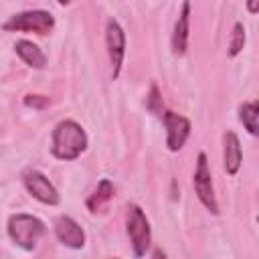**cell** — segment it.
<instances>
[{
    "instance_id": "obj_19",
    "label": "cell",
    "mask_w": 259,
    "mask_h": 259,
    "mask_svg": "<svg viewBox=\"0 0 259 259\" xmlns=\"http://www.w3.org/2000/svg\"><path fill=\"white\" fill-rule=\"evenodd\" d=\"M57 2H59V4H61V6H67V4H69V2H71V0H57Z\"/></svg>"
},
{
    "instance_id": "obj_13",
    "label": "cell",
    "mask_w": 259,
    "mask_h": 259,
    "mask_svg": "<svg viewBox=\"0 0 259 259\" xmlns=\"http://www.w3.org/2000/svg\"><path fill=\"white\" fill-rule=\"evenodd\" d=\"M113 192H115V188H113V184H111V180H107V178H103V180H99V184H97V188L93 190V194L87 198V208L91 210V212H97V210H101L111 198H113Z\"/></svg>"
},
{
    "instance_id": "obj_18",
    "label": "cell",
    "mask_w": 259,
    "mask_h": 259,
    "mask_svg": "<svg viewBox=\"0 0 259 259\" xmlns=\"http://www.w3.org/2000/svg\"><path fill=\"white\" fill-rule=\"evenodd\" d=\"M247 10H249L251 14H257V10H259V0H247Z\"/></svg>"
},
{
    "instance_id": "obj_8",
    "label": "cell",
    "mask_w": 259,
    "mask_h": 259,
    "mask_svg": "<svg viewBox=\"0 0 259 259\" xmlns=\"http://www.w3.org/2000/svg\"><path fill=\"white\" fill-rule=\"evenodd\" d=\"M160 117H162L164 127H166V146H168V150L178 152L190 136V121L184 115L174 113V111H164Z\"/></svg>"
},
{
    "instance_id": "obj_16",
    "label": "cell",
    "mask_w": 259,
    "mask_h": 259,
    "mask_svg": "<svg viewBox=\"0 0 259 259\" xmlns=\"http://www.w3.org/2000/svg\"><path fill=\"white\" fill-rule=\"evenodd\" d=\"M146 105H148V109H150L152 113H156V115H162V113H164V107H162V97H160V93H158V87H156V85H152Z\"/></svg>"
},
{
    "instance_id": "obj_12",
    "label": "cell",
    "mask_w": 259,
    "mask_h": 259,
    "mask_svg": "<svg viewBox=\"0 0 259 259\" xmlns=\"http://www.w3.org/2000/svg\"><path fill=\"white\" fill-rule=\"evenodd\" d=\"M14 49H16V55L28 65V67H32V69H42L45 65H47V57H45V53L32 42V40H16V45H14Z\"/></svg>"
},
{
    "instance_id": "obj_2",
    "label": "cell",
    "mask_w": 259,
    "mask_h": 259,
    "mask_svg": "<svg viewBox=\"0 0 259 259\" xmlns=\"http://www.w3.org/2000/svg\"><path fill=\"white\" fill-rule=\"evenodd\" d=\"M45 233H47V227L38 217H32L26 212H16L8 219V235L24 251H32Z\"/></svg>"
},
{
    "instance_id": "obj_7",
    "label": "cell",
    "mask_w": 259,
    "mask_h": 259,
    "mask_svg": "<svg viewBox=\"0 0 259 259\" xmlns=\"http://www.w3.org/2000/svg\"><path fill=\"white\" fill-rule=\"evenodd\" d=\"M105 45H107V55L111 61V77L117 79L123 57H125V32L119 26V22L113 18L107 20V26H105Z\"/></svg>"
},
{
    "instance_id": "obj_17",
    "label": "cell",
    "mask_w": 259,
    "mask_h": 259,
    "mask_svg": "<svg viewBox=\"0 0 259 259\" xmlns=\"http://www.w3.org/2000/svg\"><path fill=\"white\" fill-rule=\"evenodd\" d=\"M24 105L32 107V109H42V107L49 105V97H45V95H26L24 97Z\"/></svg>"
},
{
    "instance_id": "obj_6",
    "label": "cell",
    "mask_w": 259,
    "mask_h": 259,
    "mask_svg": "<svg viewBox=\"0 0 259 259\" xmlns=\"http://www.w3.org/2000/svg\"><path fill=\"white\" fill-rule=\"evenodd\" d=\"M22 182H24L26 190H28L38 202L49 204V206L59 204L61 196H59L57 188L53 186V182H51L42 172H38V170H34V168L24 170V174H22Z\"/></svg>"
},
{
    "instance_id": "obj_10",
    "label": "cell",
    "mask_w": 259,
    "mask_h": 259,
    "mask_svg": "<svg viewBox=\"0 0 259 259\" xmlns=\"http://www.w3.org/2000/svg\"><path fill=\"white\" fill-rule=\"evenodd\" d=\"M188 36H190V2L184 0L178 20L174 24L172 32V53L174 55H184L188 49Z\"/></svg>"
},
{
    "instance_id": "obj_1",
    "label": "cell",
    "mask_w": 259,
    "mask_h": 259,
    "mask_svg": "<svg viewBox=\"0 0 259 259\" xmlns=\"http://www.w3.org/2000/svg\"><path fill=\"white\" fill-rule=\"evenodd\" d=\"M87 148V134L85 130L73 121V119H63L55 125L53 138H51V152L59 160H75L79 158Z\"/></svg>"
},
{
    "instance_id": "obj_15",
    "label": "cell",
    "mask_w": 259,
    "mask_h": 259,
    "mask_svg": "<svg viewBox=\"0 0 259 259\" xmlns=\"http://www.w3.org/2000/svg\"><path fill=\"white\" fill-rule=\"evenodd\" d=\"M243 47H245V26L241 22H235L229 42V57H237L243 51Z\"/></svg>"
},
{
    "instance_id": "obj_3",
    "label": "cell",
    "mask_w": 259,
    "mask_h": 259,
    "mask_svg": "<svg viewBox=\"0 0 259 259\" xmlns=\"http://www.w3.org/2000/svg\"><path fill=\"white\" fill-rule=\"evenodd\" d=\"M53 26H55V16L47 10L18 12L2 24L6 32H36V34H49Z\"/></svg>"
},
{
    "instance_id": "obj_4",
    "label": "cell",
    "mask_w": 259,
    "mask_h": 259,
    "mask_svg": "<svg viewBox=\"0 0 259 259\" xmlns=\"http://www.w3.org/2000/svg\"><path fill=\"white\" fill-rule=\"evenodd\" d=\"M125 229L132 241V249L136 257H144L152 245V231H150V223L144 214V210L138 204H130L127 206V214H125Z\"/></svg>"
},
{
    "instance_id": "obj_5",
    "label": "cell",
    "mask_w": 259,
    "mask_h": 259,
    "mask_svg": "<svg viewBox=\"0 0 259 259\" xmlns=\"http://www.w3.org/2000/svg\"><path fill=\"white\" fill-rule=\"evenodd\" d=\"M192 184H194L196 196L204 204V208L210 210L212 214H219V202H217V196H214L212 174H210L208 160H206L204 152H200L198 158H196V170H194V176H192Z\"/></svg>"
},
{
    "instance_id": "obj_14",
    "label": "cell",
    "mask_w": 259,
    "mask_h": 259,
    "mask_svg": "<svg viewBox=\"0 0 259 259\" xmlns=\"http://www.w3.org/2000/svg\"><path fill=\"white\" fill-rule=\"evenodd\" d=\"M239 119L243 121L245 130L251 136H257L259 132V105L257 101H247L239 107Z\"/></svg>"
},
{
    "instance_id": "obj_11",
    "label": "cell",
    "mask_w": 259,
    "mask_h": 259,
    "mask_svg": "<svg viewBox=\"0 0 259 259\" xmlns=\"http://www.w3.org/2000/svg\"><path fill=\"white\" fill-rule=\"evenodd\" d=\"M241 160H243V154H241V144H239L237 134L225 132V136H223V164H225L227 174L235 176L241 168Z\"/></svg>"
},
{
    "instance_id": "obj_9",
    "label": "cell",
    "mask_w": 259,
    "mask_h": 259,
    "mask_svg": "<svg viewBox=\"0 0 259 259\" xmlns=\"http://www.w3.org/2000/svg\"><path fill=\"white\" fill-rule=\"evenodd\" d=\"M55 235L65 247L81 249L85 245V231L81 229V225L75 219H71L67 214H63L55 221Z\"/></svg>"
}]
</instances>
